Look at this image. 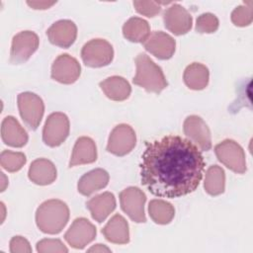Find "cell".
Listing matches in <instances>:
<instances>
[{
  "mask_svg": "<svg viewBox=\"0 0 253 253\" xmlns=\"http://www.w3.org/2000/svg\"><path fill=\"white\" fill-rule=\"evenodd\" d=\"M205 160L198 146L179 135L147 142L141 156V184L154 196L178 198L194 192L203 178Z\"/></svg>",
  "mask_w": 253,
  "mask_h": 253,
  "instance_id": "1",
  "label": "cell"
},
{
  "mask_svg": "<svg viewBox=\"0 0 253 253\" xmlns=\"http://www.w3.org/2000/svg\"><path fill=\"white\" fill-rule=\"evenodd\" d=\"M69 209L60 200H48L43 202L37 210L36 222L41 231L47 234L59 233L67 224Z\"/></svg>",
  "mask_w": 253,
  "mask_h": 253,
  "instance_id": "2",
  "label": "cell"
},
{
  "mask_svg": "<svg viewBox=\"0 0 253 253\" xmlns=\"http://www.w3.org/2000/svg\"><path fill=\"white\" fill-rule=\"evenodd\" d=\"M136 74L132 79L133 84L142 87L147 92L160 93L168 82L162 69L145 53H139L134 59Z\"/></svg>",
  "mask_w": 253,
  "mask_h": 253,
  "instance_id": "3",
  "label": "cell"
},
{
  "mask_svg": "<svg viewBox=\"0 0 253 253\" xmlns=\"http://www.w3.org/2000/svg\"><path fill=\"white\" fill-rule=\"evenodd\" d=\"M81 57L84 64L89 67H103L112 62L114 49L106 40L94 39L83 45Z\"/></svg>",
  "mask_w": 253,
  "mask_h": 253,
  "instance_id": "4",
  "label": "cell"
},
{
  "mask_svg": "<svg viewBox=\"0 0 253 253\" xmlns=\"http://www.w3.org/2000/svg\"><path fill=\"white\" fill-rule=\"evenodd\" d=\"M18 108L20 116L30 129H37L44 113V105L40 96L32 92L18 95Z\"/></svg>",
  "mask_w": 253,
  "mask_h": 253,
  "instance_id": "5",
  "label": "cell"
},
{
  "mask_svg": "<svg viewBox=\"0 0 253 253\" xmlns=\"http://www.w3.org/2000/svg\"><path fill=\"white\" fill-rule=\"evenodd\" d=\"M217 159L228 169L243 174L246 171V160L243 148L232 139H224L214 147Z\"/></svg>",
  "mask_w": 253,
  "mask_h": 253,
  "instance_id": "6",
  "label": "cell"
},
{
  "mask_svg": "<svg viewBox=\"0 0 253 253\" xmlns=\"http://www.w3.org/2000/svg\"><path fill=\"white\" fill-rule=\"evenodd\" d=\"M69 128V120L65 114L52 113L47 117L43 126L42 140L50 147L58 146L67 138Z\"/></svg>",
  "mask_w": 253,
  "mask_h": 253,
  "instance_id": "7",
  "label": "cell"
},
{
  "mask_svg": "<svg viewBox=\"0 0 253 253\" xmlns=\"http://www.w3.org/2000/svg\"><path fill=\"white\" fill-rule=\"evenodd\" d=\"M145 202V194L137 187H128L120 193L121 208L134 222L141 223L146 221L144 213Z\"/></svg>",
  "mask_w": 253,
  "mask_h": 253,
  "instance_id": "8",
  "label": "cell"
},
{
  "mask_svg": "<svg viewBox=\"0 0 253 253\" xmlns=\"http://www.w3.org/2000/svg\"><path fill=\"white\" fill-rule=\"evenodd\" d=\"M40 43L39 37L32 31L20 32L12 40L10 62L20 64L26 62L38 49Z\"/></svg>",
  "mask_w": 253,
  "mask_h": 253,
  "instance_id": "9",
  "label": "cell"
},
{
  "mask_svg": "<svg viewBox=\"0 0 253 253\" xmlns=\"http://www.w3.org/2000/svg\"><path fill=\"white\" fill-rule=\"evenodd\" d=\"M135 143L136 135L133 128L126 124H121L111 131L107 150L117 156H125L133 149Z\"/></svg>",
  "mask_w": 253,
  "mask_h": 253,
  "instance_id": "10",
  "label": "cell"
},
{
  "mask_svg": "<svg viewBox=\"0 0 253 253\" xmlns=\"http://www.w3.org/2000/svg\"><path fill=\"white\" fill-rule=\"evenodd\" d=\"M96 227L85 217L74 219L64 234L65 241L75 249H83L96 237Z\"/></svg>",
  "mask_w": 253,
  "mask_h": 253,
  "instance_id": "11",
  "label": "cell"
},
{
  "mask_svg": "<svg viewBox=\"0 0 253 253\" xmlns=\"http://www.w3.org/2000/svg\"><path fill=\"white\" fill-rule=\"evenodd\" d=\"M81 66L76 58L67 53L58 55L51 66V78L62 84H72L80 76Z\"/></svg>",
  "mask_w": 253,
  "mask_h": 253,
  "instance_id": "12",
  "label": "cell"
},
{
  "mask_svg": "<svg viewBox=\"0 0 253 253\" xmlns=\"http://www.w3.org/2000/svg\"><path fill=\"white\" fill-rule=\"evenodd\" d=\"M183 129L186 136L202 150L208 151L211 148L210 128L201 117L196 115L187 117L184 121Z\"/></svg>",
  "mask_w": 253,
  "mask_h": 253,
  "instance_id": "13",
  "label": "cell"
},
{
  "mask_svg": "<svg viewBox=\"0 0 253 253\" xmlns=\"http://www.w3.org/2000/svg\"><path fill=\"white\" fill-rule=\"evenodd\" d=\"M165 28L176 36L187 34L193 24L191 14L181 5L172 4L163 13Z\"/></svg>",
  "mask_w": 253,
  "mask_h": 253,
  "instance_id": "14",
  "label": "cell"
},
{
  "mask_svg": "<svg viewBox=\"0 0 253 253\" xmlns=\"http://www.w3.org/2000/svg\"><path fill=\"white\" fill-rule=\"evenodd\" d=\"M144 48L155 57L165 60L173 56L176 48L175 40L168 34L155 31L152 32L147 40L143 42Z\"/></svg>",
  "mask_w": 253,
  "mask_h": 253,
  "instance_id": "15",
  "label": "cell"
},
{
  "mask_svg": "<svg viewBox=\"0 0 253 253\" xmlns=\"http://www.w3.org/2000/svg\"><path fill=\"white\" fill-rule=\"evenodd\" d=\"M46 35L52 44L67 48L76 40L77 27L70 20H59L48 28Z\"/></svg>",
  "mask_w": 253,
  "mask_h": 253,
  "instance_id": "16",
  "label": "cell"
},
{
  "mask_svg": "<svg viewBox=\"0 0 253 253\" xmlns=\"http://www.w3.org/2000/svg\"><path fill=\"white\" fill-rule=\"evenodd\" d=\"M1 137L5 144L13 147H23L29 139L27 131L12 116H8L3 120Z\"/></svg>",
  "mask_w": 253,
  "mask_h": 253,
  "instance_id": "17",
  "label": "cell"
},
{
  "mask_svg": "<svg viewBox=\"0 0 253 253\" xmlns=\"http://www.w3.org/2000/svg\"><path fill=\"white\" fill-rule=\"evenodd\" d=\"M97 159V147L94 140L88 136L79 137L73 147L72 155L69 161V167L76 165L89 164Z\"/></svg>",
  "mask_w": 253,
  "mask_h": 253,
  "instance_id": "18",
  "label": "cell"
},
{
  "mask_svg": "<svg viewBox=\"0 0 253 253\" xmlns=\"http://www.w3.org/2000/svg\"><path fill=\"white\" fill-rule=\"evenodd\" d=\"M56 168L54 164L45 158H39L32 162L29 168V179L37 185L45 186L56 179Z\"/></svg>",
  "mask_w": 253,
  "mask_h": 253,
  "instance_id": "19",
  "label": "cell"
},
{
  "mask_svg": "<svg viewBox=\"0 0 253 253\" xmlns=\"http://www.w3.org/2000/svg\"><path fill=\"white\" fill-rule=\"evenodd\" d=\"M86 207L96 221L103 222L116 209V198L112 193L105 192L91 198L86 203Z\"/></svg>",
  "mask_w": 253,
  "mask_h": 253,
  "instance_id": "20",
  "label": "cell"
},
{
  "mask_svg": "<svg viewBox=\"0 0 253 253\" xmlns=\"http://www.w3.org/2000/svg\"><path fill=\"white\" fill-rule=\"evenodd\" d=\"M106 239L115 244H126L129 241L128 223L119 213L115 214L102 229Z\"/></svg>",
  "mask_w": 253,
  "mask_h": 253,
  "instance_id": "21",
  "label": "cell"
},
{
  "mask_svg": "<svg viewBox=\"0 0 253 253\" xmlns=\"http://www.w3.org/2000/svg\"><path fill=\"white\" fill-rule=\"evenodd\" d=\"M109 174L106 170L98 168L84 174L78 181L77 189L83 196L91 194L105 188L109 183Z\"/></svg>",
  "mask_w": 253,
  "mask_h": 253,
  "instance_id": "22",
  "label": "cell"
},
{
  "mask_svg": "<svg viewBox=\"0 0 253 253\" xmlns=\"http://www.w3.org/2000/svg\"><path fill=\"white\" fill-rule=\"evenodd\" d=\"M100 87L104 94L113 101H125L131 92L129 83L121 76H111L100 82Z\"/></svg>",
  "mask_w": 253,
  "mask_h": 253,
  "instance_id": "23",
  "label": "cell"
},
{
  "mask_svg": "<svg viewBox=\"0 0 253 253\" xmlns=\"http://www.w3.org/2000/svg\"><path fill=\"white\" fill-rule=\"evenodd\" d=\"M210 72L206 65L193 62L188 65L184 71L183 79L187 87L192 90H203L209 84Z\"/></svg>",
  "mask_w": 253,
  "mask_h": 253,
  "instance_id": "24",
  "label": "cell"
},
{
  "mask_svg": "<svg viewBox=\"0 0 253 253\" xmlns=\"http://www.w3.org/2000/svg\"><path fill=\"white\" fill-rule=\"evenodd\" d=\"M124 37L132 42H144L150 35L147 21L139 17L128 19L123 26Z\"/></svg>",
  "mask_w": 253,
  "mask_h": 253,
  "instance_id": "25",
  "label": "cell"
},
{
  "mask_svg": "<svg viewBox=\"0 0 253 253\" xmlns=\"http://www.w3.org/2000/svg\"><path fill=\"white\" fill-rule=\"evenodd\" d=\"M204 188L206 192L211 196H217L222 194L225 188L224 170L217 165L209 167L206 172Z\"/></svg>",
  "mask_w": 253,
  "mask_h": 253,
  "instance_id": "26",
  "label": "cell"
},
{
  "mask_svg": "<svg viewBox=\"0 0 253 253\" xmlns=\"http://www.w3.org/2000/svg\"><path fill=\"white\" fill-rule=\"evenodd\" d=\"M148 212L151 219L158 224L169 223L175 215L174 207L163 200L150 201L148 205Z\"/></svg>",
  "mask_w": 253,
  "mask_h": 253,
  "instance_id": "27",
  "label": "cell"
},
{
  "mask_svg": "<svg viewBox=\"0 0 253 253\" xmlns=\"http://www.w3.org/2000/svg\"><path fill=\"white\" fill-rule=\"evenodd\" d=\"M26 155L22 152L3 150L0 155V164L8 172L19 171L26 163Z\"/></svg>",
  "mask_w": 253,
  "mask_h": 253,
  "instance_id": "28",
  "label": "cell"
},
{
  "mask_svg": "<svg viewBox=\"0 0 253 253\" xmlns=\"http://www.w3.org/2000/svg\"><path fill=\"white\" fill-rule=\"evenodd\" d=\"M253 2L246 1L243 5L236 7L231 13V21L237 27H245L253 20Z\"/></svg>",
  "mask_w": 253,
  "mask_h": 253,
  "instance_id": "29",
  "label": "cell"
},
{
  "mask_svg": "<svg viewBox=\"0 0 253 253\" xmlns=\"http://www.w3.org/2000/svg\"><path fill=\"white\" fill-rule=\"evenodd\" d=\"M218 19L211 13H204L197 18L196 31L200 34H211L218 29Z\"/></svg>",
  "mask_w": 253,
  "mask_h": 253,
  "instance_id": "30",
  "label": "cell"
},
{
  "mask_svg": "<svg viewBox=\"0 0 253 253\" xmlns=\"http://www.w3.org/2000/svg\"><path fill=\"white\" fill-rule=\"evenodd\" d=\"M37 251L40 253H48V252L66 253L68 252V249L59 239L44 238L37 243Z\"/></svg>",
  "mask_w": 253,
  "mask_h": 253,
  "instance_id": "31",
  "label": "cell"
},
{
  "mask_svg": "<svg viewBox=\"0 0 253 253\" xmlns=\"http://www.w3.org/2000/svg\"><path fill=\"white\" fill-rule=\"evenodd\" d=\"M161 3L155 1H133L135 10L146 17H154L161 11Z\"/></svg>",
  "mask_w": 253,
  "mask_h": 253,
  "instance_id": "32",
  "label": "cell"
},
{
  "mask_svg": "<svg viewBox=\"0 0 253 253\" xmlns=\"http://www.w3.org/2000/svg\"><path fill=\"white\" fill-rule=\"evenodd\" d=\"M11 253H31L32 248L29 241L22 236H14L10 241Z\"/></svg>",
  "mask_w": 253,
  "mask_h": 253,
  "instance_id": "33",
  "label": "cell"
},
{
  "mask_svg": "<svg viewBox=\"0 0 253 253\" xmlns=\"http://www.w3.org/2000/svg\"><path fill=\"white\" fill-rule=\"evenodd\" d=\"M27 4L32 7L33 9H41V10H44V9H48L49 7H51L52 5L55 4V1H27Z\"/></svg>",
  "mask_w": 253,
  "mask_h": 253,
  "instance_id": "34",
  "label": "cell"
},
{
  "mask_svg": "<svg viewBox=\"0 0 253 253\" xmlns=\"http://www.w3.org/2000/svg\"><path fill=\"white\" fill-rule=\"evenodd\" d=\"M88 252H111V249L104 244H96L89 248Z\"/></svg>",
  "mask_w": 253,
  "mask_h": 253,
  "instance_id": "35",
  "label": "cell"
}]
</instances>
